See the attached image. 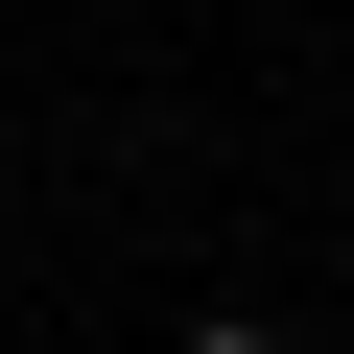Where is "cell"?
I'll return each mask as SVG.
<instances>
[{
	"mask_svg": "<svg viewBox=\"0 0 354 354\" xmlns=\"http://www.w3.org/2000/svg\"><path fill=\"white\" fill-rule=\"evenodd\" d=\"M189 354H283V330H189Z\"/></svg>",
	"mask_w": 354,
	"mask_h": 354,
	"instance_id": "obj_1",
	"label": "cell"
}]
</instances>
